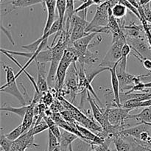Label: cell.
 <instances>
[{
    "mask_svg": "<svg viewBox=\"0 0 151 151\" xmlns=\"http://www.w3.org/2000/svg\"><path fill=\"white\" fill-rule=\"evenodd\" d=\"M126 43V36L125 34L113 37L111 47L100 63V66L109 68L113 67L115 63L119 61L122 58V48Z\"/></svg>",
    "mask_w": 151,
    "mask_h": 151,
    "instance_id": "cell-1",
    "label": "cell"
},
{
    "mask_svg": "<svg viewBox=\"0 0 151 151\" xmlns=\"http://www.w3.org/2000/svg\"><path fill=\"white\" fill-rule=\"evenodd\" d=\"M3 69L6 72V83L1 86L0 88V91L9 94L15 97L20 102L22 106H27L24 96L18 88L17 84L16 82V75H14L13 69L10 66L4 64L3 65Z\"/></svg>",
    "mask_w": 151,
    "mask_h": 151,
    "instance_id": "cell-2",
    "label": "cell"
},
{
    "mask_svg": "<svg viewBox=\"0 0 151 151\" xmlns=\"http://www.w3.org/2000/svg\"><path fill=\"white\" fill-rule=\"evenodd\" d=\"M111 7L109 1H104L103 4L98 5L92 20L88 23L86 29L87 33H91L98 28L108 26L109 20V9Z\"/></svg>",
    "mask_w": 151,
    "mask_h": 151,
    "instance_id": "cell-3",
    "label": "cell"
},
{
    "mask_svg": "<svg viewBox=\"0 0 151 151\" xmlns=\"http://www.w3.org/2000/svg\"><path fill=\"white\" fill-rule=\"evenodd\" d=\"M130 111L131 110L122 107H109L104 111V114L111 125L121 127L123 129H125V122L128 119Z\"/></svg>",
    "mask_w": 151,
    "mask_h": 151,
    "instance_id": "cell-4",
    "label": "cell"
},
{
    "mask_svg": "<svg viewBox=\"0 0 151 151\" xmlns=\"http://www.w3.org/2000/svg\"><path fill=\"white\" fill-rule=\"evenodd\" d=\"M147 37L141 38H126L127 44L131 46V49L134 50L138 55H134L139 60L142 59H150L151 60V47L149 44Z\"/></svg>",
    "mask_w": 151,
    "mask_h": 151,
    "instance_id": "cell-5",
    "label": "cell"
},
{
    "mask_svg": "<svg viewBox=\"0 0 151 151\" xmlns=\"http://www.w3.org/2000/svg\"><path fill=\"white\" fill-rule=\"evenodd\" d=\"M88 23L89 22H87L86 18L81 17L77 14L74 15L71 22L70 28L72 43L89 34L86 32Z\"/></svg>",
    "mask_w": 151,
    "mask_h": 151,
    "instance_id": "cell-6",
    "label": "cell"
},
{
    "mask_svg": "<svg viewBox=\"0 0 151 151\" xmlns=\"http://www.w3.org/2000/svg\"><path fill=\"white\" fill-rule=\"evenodd\" d=\"M116 75L120 84L121 92H128L131 91L135 85L141 82L142 75H133L126 71L122 70L116 66Z\"/></svg>",
    "mask_w": 151,
    "mask_h": 151,
    "instance_id": "cell-7",
    "label": "cell"
},
{
    "mask_svg": "<svg viewBox=\"0 0 151 151\" xmlns=\"http://www.w3.org/2000/svg\"><path fill=\"white\" fill-rule=\"evenodd\" d=\"M97 35H98V34L96 33V32H91V33H89L88 35H86V36L83 37V38H80V39L77 40V41H74L72 43V46L75 48V50H76L77 53L78 55V58L82 55H83L88 49H90V47H92L93 46L100 44V43L97 42L94 43V44H90L93 38Z\"/></svg>",
    "mask_w": 151,
    "mask_h": 151,
    "instance_id": "cell-8",
    "label": "cell"
},
{
    "mask_svg": "<svg viewBox=\"0 0 151 151\" xmlns=\"http://www.w3.org/2000/svg\"><path fill=\"white\" fill-rule=\"evenodd\" d=\"M119 61L115 63L114 66L109 68V72L111 73V81L112 90L114 93V107H122V103L120 100V84L116 75V66Z\"/></svg>",
    "mask_w": 151,
    "mask_h": 151,
    "instance_id": "cell-9",
    "label": "cell"
},
{
    "mask_svg": "<svg viewBox=\"0 0 151 151\" xmlns=\"http://www.w3.org/2000/svg\"><path fill=\"white\" fill-rule=\"evenodd\" d=\"M38 145L35 144L34 142V136L29 131L22 134L18 139L14 141L12 144L11 147L25 151L27 148L38 147Z\"/></svg>",
    "mask_w": 151,
    "mask_h": 151,
    "instance_id": "cell-10",
    "label": "cell"
},
{
    "mask_svg": "<svg viewBox=\"0 0 151 151\" xmlns=\"http://www.w3.org/2000/svg\"><path fill=\"white\" fill-rule=\"evenodd\" d=\"M47 63L36 62L37 70H38V78H37V86L41 93L44 94L50 91V88L47 82L48 72L46 70Z\"/></svg>",
    "mask_w": 151,
    "mask_h": 151,
    "instance_id": "cell-11",
    "label": "cell"
},
{
    "mask_svg": "<svg viewBox=\"0 0 151 151\" xmlns=\"http://www.w3.org/2000/svg\"><path fill=\"white\" fill-rule=\"evenodd\" d=\"M47 10V18L46 22L45 27H44L43 34H45L50 30L51 27L55 22V10L57 0H49L45 3Z\"/></svg>",
    "mask_w": 151,
    "mask_h": 151,
    "instance_id": "cell-12",
    "label": "cell"
},
{
    "mask_svg": "<svg viewBox=\"0 0 151 151\" xmlns=\"http://www.w3.org/2000/svg\"><path fill=\"white\" fill-rule=\"evenodd\" d=\"M40 3H42L41 0H11L5 4L9 7L5 9V13H10L16 9L25 8Z\"/></svg>",
    "mask_w": 151,
    "mask_h": 151,
    "instance_id": "cell-13",
    "label": "cell"
},
{
    "mask_svg": "<svg viewBox=\"0 0 151 151\" xmlns=\"http://www.w3.org/2000/svg\"><path fill=\"white\" fill-rule=\"evenodd\" d=\"M35 106V105L32 103H30L28 105L27 111L26 114H25L24 117L23 118L22 123V133L23 134L27 132L33 126L34 120H35V113H34Z\"/></svg>",
    "mask_w": 151,
    "mask_h": 151,
    "instance_id": "cell-14",
    "label": "cell"
},
{
    "mask_svg": "<svg viewBox=\"0 0 151 151\" xmlns=\"http://www.w3.org/2000/svg\"><path fill=\"white\" fill-rule=\"evenodd\" d=\"M100 59V56H99L98 52H92L90 51V49H88L83 55L80 56L78 58V60L81 66H85L86 65L88 66H93Z\"/></svg>",
    "mask_w": 151,
    "mask_h": 151,
    "instance_id": "cell-15",
    "label": "cell"
},
{
    "mask_svg": "<svg viewBox=\"0 0 151 151\" xmlns=\"http://www.w3.org/2000/svg\"><path fill=\"white\" fill-rule=\"evenodd\" d=\"M1 52L2 53V54L5 55L7 56V57L9 59H10V60H11L12 61L14 62V63H16V64L17 65V66H19V68H20V71H19V72H18V73L16 75V79H17V78H19V75H20L22 73V72H24V73L25 75H27V78H28V79H29V81H30V82L32 83V86H33L34 88H35V92H36V93H41V92H40V91H39V90H38V86H37V83H35V80H34V78H32V77L31 76V75H29V74L27 72L26 69H24V66H22V65H21L20 63H19V62H18L17 60H16V59L14 58V57H13V56H12V55H10V53L7 52L5 50H4V49H1Z\"/></svg>",
    "mask_w": 151,
    "mask_h": 151,
    "instance_id": "cell-16",
    "label": "cell"
},
{
    "mask_svg": "<svg viewBox=\"0 0 151 151\" xmlns=\"http://www.w3.org/2000/svg\"><path fill=\"white\" fill-rule=\"evenodd\" d=\"M78 137L74 134L63 130L61 132V139L60 142V151H69V147Z\"/></svg>",
    "mask_w": 151,
    "mask_h": 151,
    "instance_id": "cell-17",
    "label": "cell"
},
{
    "mask_svg": "<svg viewBox=\"0 0 151 151\" xmlns=\"http://www.w3.org/2000/svg\"><path fill=\"white\" fill-rule=\"evenodd\" d=\"M128 119H134L139 123L137 124H146L151 123V106L146 107L142 111V112L137 114L129 115Z\"/></svg>",
    "mask_w": 151,
    "mask_h": 151,
    "instance_id": "cell-18",
    "label": "cell"
},
{
    "mask_svg": "<svg viewBox=\"0 0 151 151\" xmlns=\"http://www.w3.org/2000/svg\"><path fill=\"white\" fill-rule=\"evenodd\" d=\"M90 94L91 93L87 91V98H88V103H89L90 106H91V111H92L94 118L98 123H100L102 119H103V116H104V111H103L102 109H100V108L96 103L95 100L91 97Z\"/></svg>",
    "mask_w": 151,
    "mask_h": 151,
    "instance_id": "cell-19",
    "label": "cell"
},
{
    "mask_svg": "<svg viewBox=\"0 0 151 151\" xmlns=\"http://www.w3.org/2000/svg\"><path fill=\"white\" fill-rule=\"evenodd\" d=\"M56 8L58 12V20L60 22V31H63L64 29V18L66 14V0H57ZM59 32V31H58Z\"/></svg>",
    "mask_w": 151,
    "mask_h": 151,
    "instance_id": "cell-20",
    "label": "cell"
},
{
    "mask_svg": "<svg viewBox=\"0 0 151 151\" xmlns=\"http://www.w3.org/2000/svg\"><path fill=\"white\" fill-rule=\"evenodd\" d=\"M114 143L116 151H131L128 142L121 136H116L114 138Z\"/></svg>",
    "mask_w": 151,
    "mask_h": 151,
    "instance_id": "cell-21",
    "label": "cell"
},
{
    "mask_svg": "<svg viewBox=\"0 0 151 151\" xmlns=\"http://www.w3.org/2000/svg\"><path fill=\"white\" fill-rule=\"evenodd\" d=\"M52 58V52L51 47H48L37 55L35 60V62H38V63H47L48 62H51Z\"/></svg>",
    "mask_w": 151,
    "mask_h": 151,
    "instance_id": "cell-22",
    "label": "cell"
},
{
    "mask_svg": "<svg viewBox=\"0 0 151 151\" xmlns=\"http://www.w3.org/2000/svg\"><path fill=\"white\" fill-rule=\"evenodd\" d=\"M28 109L27 106H22V107H12V106H5V107H1L0 110L1 111H8L10 113H13L15 114L18 115L19 117L23 119L24 117V115L26 114Z\"/></svg>",
    "mask_w": 151,
    "mask_h": 151,
    "instance_id": "cell-23",
    "label": "cell"
},
{
    "mask_svg": "<svg viewBox=\"0 0 151 151\" xmlns=\"http://www.w3.org/2000/svg\"><path fill=\"white\" fill-rule=\"evenodd\" d=\"M127 7L121 3H117L111 7L112 15L116 19H124L127 13Z\"/></svg>",
    "mask_w": 151,
    "mask_h": 151,
    "instance_id": "cell-24",
    "label": "cell"
},
{
    "mask_svg": "<svg viewBox=\"0 0 151 151\" xmlns=\"http://www.w3.org/2000/svg\"><path fill=\"white\" fill-rule=\"evenodd\" d=\"M125 138L127 141L128 142L130 145V147H131V151H146L147 150V147H144L143 145H140L139 143L137 142L135 140V139L131 137H125Z\"/></svg>",
    "mask_w": 151,
    "mask_h": 151,
    "instance_id": "cell-25",
    "label": "cell"
},
{
    "mask_svg": "<svg viewBox=\"0 0 151 151\" xmlns=\"http://www.w3.org/2000/svg\"><path fill=\"white\" fill-rule=\"evenodd\" d=\"M46 130H49V127L48 125H47V122L43 119V120L41 121L40 122L34 125L32 127V128L29 130V131H30L31 134H32V135L35 136L40 134V133L43 132V131H46Z\"/></svg>",
    "mask_w": 151,
    "mask_h": 151,
    "instance_id": "cell-26",
    "label": "cell"
},
{
    "mask_svg": "<svg viewBox=\"0 0 151 151\" xmlns=\"http://www.w3.org/2000/svg\"><path fill=\"white\" fill-rule=\"evenodd\" d=\"M48 137H49V143H48V150L47 151H53L55 150L58 147L60 146V142L57 137L52 133L50 130H48Z\"/></svg>",
    "mask_w": 151,
    "mask_h": 151,
    "instance_id": "cell-27",
    "label": "cell"
},
{
    "mask_svg": "<svg viewBox=\"0 0 151 151\" xmlns=\"http://www.w3.org/2000/svg\"><path fill=\"white\" fill-rule=\"evenodd\" d=\"M22 134H23V133H22V124H21L20 125L16 127L15 129H13V131H10V133L5 134V137H7L8 139H10V141L14 142L16 141V139H18Z\"/></svg>",
    "mask_w": 151,
    "mask_h": 151,
    "instance_id": "cell-28",
    "label": "cell"
},
{
    "mask_svg": "<svg viewBox=\"0 0 151 151\" xmlns=\"http://www.w3.org/2000/svg\"><path fill=\"white\" fill-rule=\"evenodd\" d=\"M13 142L8 139L5 137V135L1 134L0 137V145H1V148L3 149L4 151H10Z\"/></svg>",
    "mask_w": 151,
    "mask_h": 151,
    "instance_id": "cell-29",
    "label": "cell"
},
{
    "mask_svg": "<svg viewBox=\"0 0 151 151\" xmlns=\"http://www.w3.org/2000/svg\"><path fill=\"white\" fill-rule=\"evenodd\" d=\"M50 110L54 113H60V112L63 111L65 109V108L63 107V106L62 105V103L59 101L58 99H55V101L51 106H50Z\"/></svg>",
    "mask_w": 151,
    "mask_h": 151,
    "instance_id": "cell-30",
    "label": "cell"
},
{
    "mask_svg": "<svg viewBox=\"0 0 151 151\" xmlns=\"http://www.w3.org/2000/svg\"><path fill=\"white\" fill-rule=\"evenodd\" d=\"M119 3H121V4H122L123 5H125V7H127L128 10H129L130 11L132 12V13H134V14L135 15V16L140 20L141 17H140V15H139V13L138 9L136 8L134 5H132V4H131L128 0H119Z\"/></svg>",
    "mask_w": 151,
    "mask_h": 151,
    "instance_id": "cell-31",
    "label": "cell"
},
{
    "mask_svg": "<svg viewBox=\"0 0 151 151\" xmlns=\"http://www.w3.org/2000/svg\"><path fill=\"white\" fill-rule=\"evenodd\" d=\"M52 93L50 91H47V92L44 93L43 94V97H42V103H44L45 106H47V107H50L53 103H54L55 100H54V97H53Z\"/></svg>",
    "mask_w": 151,
    "mask_h": 151,
    "instance_id": "cell-32",
    "label": "cell"
},
{
    "mask_svg": "<svg viewBox=\"0 0 151 151\" xmlns=\"http://www.w3.org/2000/svg\"><path fill=\"white\" fill-rule=\"evenodd\" d=\"M94 4V2L93 0H86V1H84L81 5H80L78 8L75 9V14H77L79 12H84L86 10H87V9L89 7H91V5Z\"/></svg>",
    "mask_w": 151,
    "mask_h": 151,
    "instance_id": "cell-33",
    "label": "cell"
},
{
    "mask_svg": "<svg viewBox=\"0 0 151 151\" xmlns=\"http://www.w3.org/2000/svg\"><path fill=\"white\" fill-rule=\"evenodd\" d=\"M142 23V25L143 26V28L145 29V32L146 37H147V40L148 41L149 44H150L151 47V30H150L148 28V22L146 21L145 19H142V20L140 21Z\"/></svg>",
    "mask_w": 151,
    "mask_h": 151,
    "instance_id": "cell-34",
    "label": "cell"
},
{
    "mask_svg": "<svg viewBox=\"0 0 151 151\" xmlns=\"http://www.w3.org/2000/svg\"><path fill=\"white\" fill-rule=\"evenodd\" d=\"M6 52L10 53V55H19V56H24L27 58L31 59L32 57H34L35 53H31V52H16V51H11V50H5Z\"/></svg>",
    "mask_w": 151,
    "mask_h": 151,
    "instance_id": "cell-35",
    "label": "cell"
},
{
    "mask_svg": "<svg viewBox=\"0 0 151 151\" xmlns=\"http://www.w3.org/2000/svg\"><path fill=\"white\" fill-rule=\"evenodd\" d=\"M142 6L143 10H144L146 21L151 24V10L150 8V6H149V4H145V5H142Z\"/></svg>",
    "mask_w": 151,
    "mask_h": 151,
    "instance_id": "cell-36",
    "label": "cell"
},
{
    "mask_svg": "<svg viewBox=\"0 0 151 151\" xmlns=\"http://www.w3.org/2000/svg\"><path fill=\"white\" fill-rule=\"evenodd\" d=\"M140 61L142 63L143 66L146 69L151 72V60H150V59H142Z\"/></svg>",
    "mask_w": 151,
    "mask_h": 151,
    "instance_id": "cell-37",
    "label": "cell"
},
{
    "mask_svg": "<svg viewBox=\"0 0 151 151\" xmlns=\"http://www.w3.org/2000/svg\"><path fill=\"white\" fill-rule=\"evenodd\" d=\"M128 1H129V2L131 3V4H132V5H134V7H136V8L138 9L139 7V6H140V4H139V2L137 1V0H128Z\"/></svg>",
    "mask_w": 151,
    "mask_h": 151,
    "instance_id": "cell-38",
    "label": "cell"
},
{
    "mask_svg": "<svg viewBox=\"0 0 151 151\" xmlns=\"http://www.w3.org/2000/svg\"><path fill=\"white\" fill-rule=\"evenodd\" d=\"M150 1L151 0H142V1L139 2V4L140 5H145V4H149Z\"/></svg>",
    "mask_w": 151,
    "mask_h": 151,
    "instance_id": "cell-39",
    "label": "cell"
},
{
    "mask_svg": "<svg viewBox=\"0 0 151 151\" xmlns=\"http://www.w3.org/2000/svg\"><path fill=\"white\" fill-rule=\"evenodd\" d=\"M145 85V88H151V82H149V83H144Z\"/></svg>",
    "mask_w": 151,
    "mask_h": 151,
    "instance_id": "cell-40",
    "label": "cell"
},
{
    "mask_svg": "<svg viewBox=\"0 0 151 151\" xmlns=\"http://www.w3.org/2000/svg\"><path fill=\"white\" fill-rule=\"evenodd\" d=\"M53 151H60V146L59 147H58L57 148L55 149V150H54Z\"/></svg>",
    "mask_w": 151,
    "mask_h": 151,
    "instance_id": "cell-41",
    "label": "cell"
},
{
    "mask_svg": "<svg viewBox=\"0 0 151 151\" xmlns=\"http://www.w3.org/2000/svg\"><path fill=\"white\" fill-rule=\"evenodd\" d=\"M41 1H42V2H44V3H46L47 2V1H49V0H41Z\"/></svg>",
    "mask_w": 151,
    "mask_h": 151,
    "instance_id": "cell-42",
    "label": "cell"
},
{
    "mask_svg": "<svg viewBox=\"0 0 151 151\" xmlns=\"http://www.w3.org/2000/svg\"><path fill=\"white\" fill-rule=\"evenodd\" d=\"M146 125H149V126H150V127H151V123H146Z\"/></svg>",
    "mask_w": 151,
    "mask_h": 151,
    "instance_id": "cell-43",
    "label": "cell"
},
{
    "mask_svg": "<svg viewBox=\"0 0 151 151\" xmlns=\"http://www.w3.org/2000/svg\"><path fill=\"white\" fill-rule=\"evenodd\" d=\"M146 151H151V148H147V150Z\"/></svg>",
    "mask_w": 151,
    "mask_h": 151,
    "instance_id": "cell-44",
    "label": "cell"
},
{
    "mask_svg": "<svg viewBox=\"0 0 151 151\" xmlns=\"http://www.w3.org/2000/svg\"><path fill=\"white\" fill-rule=\"evenodd\" d=\"M149 6H150V10H151V1L150 3H149Z\"/></svg>",
    "mask_w": 151,
    "mask_h": 151,
    "instance_id": "cell-45",
    "label": "cell"
},
{
    "mask_svg": "<svg viewBox=\"0 0 151 151\" xmlns=\"http://www.w3.org/2000/svg\"><path fill=\"white\" fill-rule=\"evenodd\" d=\"M91 151H96V150H94V149H91Z\"/></svg>",
    "mask_w": 151,
    "mask_h": 151,
    "instance_id": "cell-46",
    "label": "cell"
}]
</instances>
